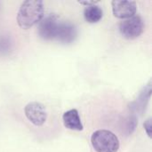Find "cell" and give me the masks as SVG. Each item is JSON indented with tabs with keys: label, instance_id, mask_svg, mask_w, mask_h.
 I'll use <instances>...</instances> for the list:
<instances>
[{
	"label": "cell",
	"instance_id": "1",
	"mask_svg": "<svg viewBox=\"0 0 152 152\" xmlns=\"http://www.w3.org/2000/svg\"><path fill=\"white\" fill-rule=\"evenodd\" d=\"M44 16V4L40 0L24 1L17 13V23L23 29H28L39 23Z\"/></svg>",
	"mask_w": 152,
	"mask_h": 152
},
{
	"label": "cell",
	"instance_id": "2",
	"mask_svg": "<svg viewBox=\"0 0 152 152\" xmlns=\"http://www.w3.org/2000/svg\"><path fill=\"white\" fill-rule=\"evenodd\" d=\"M91 143L96 152H117L119 149V140L109 130L95 131L91 137Z\"/></svg>",
	"mask_w": 152,
	"mask_h": 152
},
{
	"label": "cell",
	"instance_id": "3",
	"mask_svg": "<svg viewBox=\"0 0 152 152\" xmlns=\"http://www.w3.org/2000/svg\"><path fill=\"white\" fill-rule=\"evenodd\" d=\"M144 24L141 16L134 15L123 20L119 24V31L121 35L127 39H135L140 37L143 31Z\"/></svg>",
	"mask_w": 152,
	"mask_h": 152
},
{
	"label": "cell",
	"instance_id": "4",
	"mask_svg": "<svg viewBox=\"0 0 152 152\" xmlns=\"http://www.w3.org/2000/svg\"><path fill=\"white\" fill-rule=\"evenodd\" d=\"M61 20L55 14H49L42 19L38 25V35L44 40H54Z\"/></svg>",
	"mask_w": 152,
	"mask_h": 152
},
{
	"label": "cell",
	"instance_id": "5",
	"mask_svg": "<svg viewBox=\"0 0 152 152\" xmlns=\"http://www.w3.org/2000/svg\"><path fill=\"white\" fill-rule=\"evenodd\" d=\"M26 118L35 126H43L47 119V111L45 107L37 102H29L24 109Z\"/></svg>",
	"mask_w": 152,
	"mask_h": 152
},
{
	"label": "cell",
	"instance_id": "6",
	"mask_svg": "<svg viewBox=\"0 0 152 152\" xmlns=\"http://www.w3.org/2000/svg\"><path fill=\"white\" fill-rule=\"evenodd\" d=\"M111 5L114 16L119 19H128L134 16L137 8L134 1L126 0H114L111 2Z\"/></svg>",
	"mask_w": 152,
	"mask_h": 152
},
{
	"label": "cell",
	"instance_id": "7",
	"mask_svg": "<svg viewBox=\"0 0 152 152\" xmlns=\"http://www.w3.org/2000/svg\"><path fill=\"white\" fill-rule=\"evenodd\" d=\"M77 36V30L76 26L69 22L61 21L58 27V30L56 33L55 40L59 41L61 44H71L73 43Z\"/></svg>",
	"mask_w": 152,
	"mask_h": 152
},
{
	"label": "cell",
	"instance_id": "8",
	"mask_svg": "<svg viewBox=\"0 0 152 152\" xmlns=\"http://www.w3.org/2000/svg\"><path fill=\"white\" fill-rule=\"evenodd\" d=\"M62 120L64 126L69 130L73 131H82L83 125L79 118L78 112L77 110H70L66 111L62 116Z\"/></svg>",
	"mask_w": 152,
	"mask_h": 152
},
{
	"label": "cell",
	"instance_id": "9",
	"mask_svg": "<svg viewBox=\"0 0 152 152\" xmlns=\"http://www.w3.org/2000/svg\"><path fill=\"white\" fill-rule=\"evenodd\" d=\"M103 16V12L102 8L97 4H92L86 6L84 10L85 20L89 23H97L101 20Z\"/></svg>",
	"mask_w": 152,
	"mask_h": 152
},
{
	"label": "cell",
	"instance_id": "10",
	"mask_svg": "<svg viewBox=\"0 0 152 152\" xmlns=\"http://www.w3.org/2000/svg\"><path fill=\"white\" fill-rule=\"evenodd\" d=\"M11 50V42L6 37H0V53H8Z\"/></svg>",
	"mask_w": 152,
	"mask_h": 152
},
{
	"label": "cell",
	"instance_id": "11",
	"mask_svg": "<svg viewBox=\"0 0 152 152\" xmlns=\"http://www.w3.org/2000/svg\"><path fill=\"white\" fill-rule=\"evenodd\" d=\"M144 129L145 132L147 133V134L149 135V137H151V119L149 118L145 121L144 123Z\"/></svg>",
	"mask_w": 152,
	"mask_h": 152
},
{
	"label": "cell",
	"instance_id": "12",
	"mask_svg": "<svg viewBox=\"0 0 152 152\" xmlns=\"http://www.w3.org/2000/svg\"><path fill=\"white\" fill-rule=\"evenodd\" d=\"M98 3V1H80L79 4H86V6L88 5H92V4H96Z\"/></svg>",
	"mask_w": 152,
	"mask_h": 152
}]
</instances>
